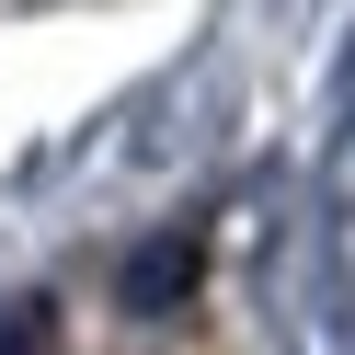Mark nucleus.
<instances>
[{"instance_id": "obj_1", "label": "nucleus", "mask_w": 355, "mask_h": 355, "mask_svg": "<svg viewBox=\"0 0 355 355\" xmlns=\"http://www.w3.org/2000/svg\"><path fill=\"white\" fill-rule=\"evenodd\" d=\"M58 298H0V355H58Z\"/></svg>"}]
</instances>
